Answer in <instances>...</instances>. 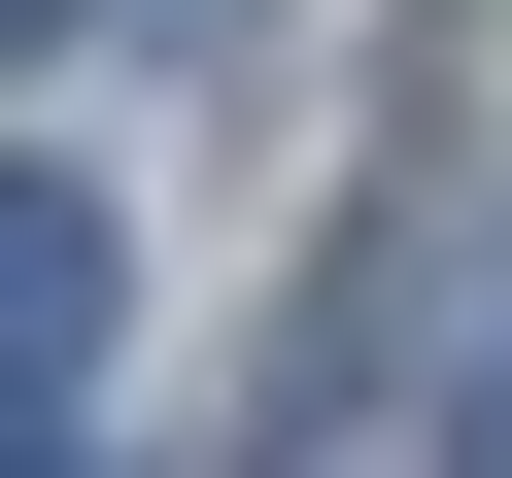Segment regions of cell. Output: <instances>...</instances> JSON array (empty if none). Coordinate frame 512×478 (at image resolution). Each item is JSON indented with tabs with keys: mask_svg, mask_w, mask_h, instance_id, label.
<instances>
[{
	"mask_svg": "<svg viewBox=\"0 0 512 478\" xmlns=\"http://www.w3.org/2000/svg\"><path fill=\"white\" fill-rule=\"evenodd\" d=\"M103 308H137V274H103V205H69V171H0V376H103Z\"/></svg>",
	"mask_w": 512,
	"mask_h": 478,
	"instance_id": "obj_1",
	"label": "cell"
},
{
	"mask_svg": "<svg viewBox=\"0 0 512 478\" xmlns=\"http://www.w3.org/2000/svg\"><path fill=\"white\" fill-rule=\"evenodd\" d=\"M0 478H69V376H0Z\"/></svg>",
	"mask_w": 512,
	"mask_h": 478,
	"instance_id": "obj_2",
	"label": "cell"
},
{
	"mask_svg": "<svg viewBox=\"0 0 512 478\" xmlns=\"http://www.w3.org/2000/svg\"><path fill=\"white\" fill-rule=\"evenodd\" d=\"M444 478H512V376H478V410H444Z\"/></svg>",
	"mask_w": 512,
	"mask_h": 478,
	"instance_id": "obj_3",
	"label": "cell"
},
{
	"mask_svg": "<svg viewBox=\"0 0 512 478\" xmlns=\"http://www.w3.org/2000/svg\"><path fill=\"white\" fill-rule=\"evenodd\" d=\"M0 35H35V0H0Z\"/></svg>",
	"mask_w": 512,
	"mask_h": 478,
	"instance_id": "obj_4",
	"label": "cell"
}]
</instances>
